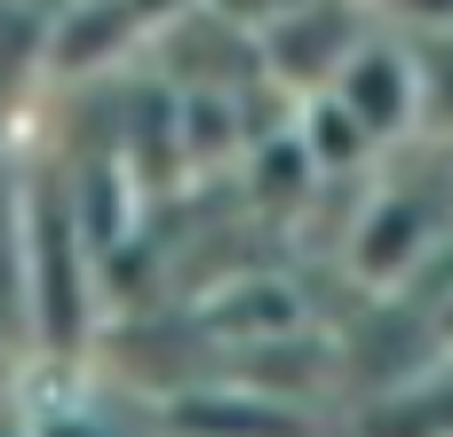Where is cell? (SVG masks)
Returning <instances> with one entry per match:
<instances>
[{"label":"cell","mask_w":453,"mask_h":437,"mask_svg":"<svg viewBox=\"0 0 453 437\" xmlns=\"http://www.w3.org/2000/svg\"><path fill=\"white\" fill-rule=\"evenodd\" d=\"M24 263H32V358L40 366H80L96 342V231L72 183L24 175Z\"/></svg>","instance_id":"obj_1"},{"label":"cell","mask_w":453,"mask_h":437,"mask_svg":"<svg viewBox=\"0 0 453 437\" xmlns=\"http://www.w3.org/2000/svg\"><path fill=\"white\" fill-rule=\"evenodd\" d=\"M326 96L374 135L382 159L406 151V143H430V135H422V48H414L406 32H390V24H374V32L358 40V56L334 72Z\"/></svg>","instance_id":"obj_2"},{"label":"cell","mask_w":453,"mask_h":437,"mask_svg":"<svg viewBox=\"0 0 453 437\" xmlns=\"http://www.w3.org/2000/svg\"><path fill=\"white\" fill-rule=\"evenodd\" d=\"M16 414L32 437H127L111 398L80 390V366H56V398H16Z\"/></svg>","instance_id":"obj_3"},{"label":"cell","mask_w":453,"mask_h":437,"mask_svg":"<svg viewBox=\"0 0 453 437\" xmlns=\"http://www.w3.org/2000/svg\"><path fill=\"white\" fill-rule=\"evenodd\" d=\"M414 48H422V135L453 143V32H430Z\"/></svg>","instance_id":"obj_4"},{"label":"cell","mask_w":453,"mask_h":437,"mask_svg":"<svg viewBox=\"0 0 453 437\" xmlns=\"http://www.w3.org/2000/svg\"><path fill=\"white\" fill-rule=\"evenodd\" d=\"M374 16L406 40H430V32H453V0H374Z\"/></svg>","instance_id":"obj_5"},{"label":"cell","mask_w":453,"mask_h":437,"mask_svg":"<svg viewBox=\"0 0 453 437\" xmlns=\"http://www.w3.org/2000/svg\"><path fill=\"white\" fill-rule=\"evenodd\" d=\"M0 437H32V430H24V414H16V406H0Z\"/></svg>","instance_id":"obj_6"}]
</instances>
